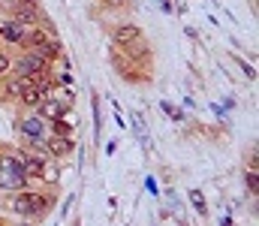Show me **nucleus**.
I'll return each mask as SVG.
<instances>
[{"instance_id":"f3484780","label":"nucleus","mask_w":259,"mask_h":226,"mask_svg":"<svg viewBox=\"0 0 259 226\" xmlns=\"http://www.w3.org/2000/svg\"><path fill=\"white\" fill-rule=\"evenodd\" d=\"M160 109H163V112H166V115H169L172 121H178V124H184V121H187V115H184V112H181L178 106H172L169 100H163V103H160Z\"/></svg>"},{"instance_id":"20e7f679","label":"nucleus","mask_w":259,"mask_h":226,"mask_svg":"<svg viewBox=\"0 0 259 226\" xmlns=\"http://www.w3.org/2000/svg\"><path fill=\"white\" fill-rule=\"evenodd\" d=\"M55 70V64H49L42 55L36 52H27L21 49L15 61H9V75H27V78H36V75H49Z\"/></svg>"},{"instance_id":"0eeeda50","label":"nucleus","mask_w":259,"mask_h":226,"mask_svg":"<svg viewBox=\"0 0 259 226\" xmlns=\"http://www.w3.org/2000/svg\"><path fill=\"white\" fill-rule=\"evenodd\" d=\"M42 97H46V94L39 91L36 78H27V75H24L21 94H18V100H15V103H18V109H21V112H33V109H36V103H39Z\"/></svg>"},{"instance_id":"f257e3e1","label":"nucleus","mask_w":259,"mask_h":226,"mask_svg":"<svg viewBox=\"0 0 259 226\" xmlns=\"http://www.w3.org/2000/svg\"><path fill=\"white\" fill-rule=\"evenodd\" d=\"M18 49H27V52H36V55H42L49 64H58V61L64 58V46H61L58 33L46 30L42 24H33V27H27V30H24V39H21V46H18Z\"/></svg>"},{"instance_id":"a211bd4d","label":"nucleus","mask_w":259,"mask_h":226,"mask_svg":"<svg viewBox=\"0 0 259 226\" xmlns=\"http://www.w3.org/2000/svg\"><path fill=\"white\" fill-rule=\"evenodd\" d=\"M232 61H235V64H238V67H241V73L247 75V78H250V81H253V78H256V70H253V64H247V61H241V58H238V55H235V58H232Z\"/></svg>"},{"instance_id":"1a4fd4ad","label":"nucleus","mask_w":259,"mask_h":226,"mask_svg":"<svg viewBox=\"0 0 259 226\" xmlns=\"http://www.w3.org/2000/svg\"><path fill=\"white\" fill-rule=\"evenodd\" d=\"M30 208H33V220L46 217L55 208V193H49V190H30Z\"/></svg>"},{"instance_id":"b1692460","label":"nucleus","mask_w":259,"mask_h":226,"mask_svg":"<svg viewBox=\"0 0 259 226\" xmlns=\"http://www.w3.org/2000/svg\"><path fill=\"white\" fill-rule=\"evenodd\" d=\"M184 33H187V36H190V39H193V42H199V33H196L193 27H184Z\"/></svg>"},{"instance_id":"6ab92c4d","label":"nucleus","mask_w":259,"mask_h":226,"mask_svg":"<svg viewBox=\"0 0 259 226\" xmlns=\"http://www.w3.org/2000/svg\"><path fill=\"white\" fill-rule=\"evenodd\" d=\"M103 3V9H124L127 6V0H100Z\"/></svg>"},{"instance_id":"ddd939ff","label":"nucleus","mask_w":259,"mask_h":226,"mask_svg":"<svg viewBox=\"0 0 259 226\" xmlns=\"http://www.w3.org/2000/svg\"><path fill=\"white\" fill-rule=\"evenodd\" d=\"M52 97L61 103V109H64V112H72V106H75V97H72V91H69V87H61V84H55Z\"/></svg>"},{"instance_id":"f8f14e48","label":"nucleus","mask_w":259,"mask_h":226,"mask_svg":"<svg viewBox=\"0 0 259 226\" xmlns=\"http://www.w3.org/2000/svg\"><path fill=\"white\" fill-rule=\"evenodd\" d=\"M58 178H61V160H46L42 163V172H39V178L36 181H42L46 187H52V184H58Z\"/></svg>"},{"instance_id":"423d86ee","label":"nucleus","mask_w":259,"mask_h":226,"mask_svg":"<svg viewBox=\"0 0 259 226\" xmlns=\"http://www.w3.org/2000/svg\"><path fill=\"white\" fill-rule=\"evenodd\" d=\"M139 39H145V30L136 21H118L112 27V46H118V49H124L130 42H139Z\"/></svg>"},{"instance_id":"393cba45","label":"nucleus","mask_w":259,"mask_h":226,"mask_svg":"<svg viewBox=\"0 0 259 226\" xmlns=\"http://www.w3.org/2000/svg\"><path fill=\"white\" fill-rule=\"evenodd\" d=\"M9 226H36L33 220H15V223H9Z\"/></svg>"},{"instance_id":"39448f33","label":"nucleus","mask_w":259,"mask_h":226,"mask_svg":"<svg viewBox=\"0 0 259 226\" xmlns=\"http://www.w3.org/2000/svg\"><path fill=\"white\" fill-rule=\"evenodd\" d=\"M75 139L72 136H58V133H49V139H46V154L52 157V160H66V157H72L75 154Z\"/></svg>"},{"instance_id":"4468645a","label":"nucleus","mask_w":259,"mask_h":226,"mask_svg":"<svg viewBox=\"0 0 259 226\" xmlns=\"http://www.w3.org/2000/svg\"><path fill=\"white\" fill-rule=\"evenodd\" d=\"M94 100H91V112H94V142L100 145V139H103V118H100V97L97 94H91Z\"/></svg>"},{"instance_id":"4be33fe9","label":"nucleus","mask_w":259,"mask_h":226,"mask_svg":"<svg viewBox=\"0 0 259 226\" xmlns=\"http://www.w3.org/2000/svg\"><path fill=\"white\" fill-rule=\"evenodd\" d=\"M145 187L151 190V196H160V193H157V181H154V178H148V181H145Z\"/></svg>"},{"instance_id":"dca6fc26","label":"nucleus","mask_w":259,"mask_h":226,"mask_svg":"<svg viewBox=\"0 0 259 226\" xmlns=\"http://www.w3.org/2000/svg\"><path fill=\"white\" fill-rule=\"evenodd\" d=\"M244 184H247V196L256 199V193H259V169H247V172H244Z\"/></svg>"},{"instance_id":"6e6552de","label":"nucleus","mask_w":259,"mask_h":226,"mask_svg":"<svg viewBox=\"0 0 259 226\" xmlns=\"http://www.w3.org/2000/svg\"><path fill=\"white\" fill-rule=\"evenodd\" d=\"M6 208L21 217V220H33V208H30V187L27 190H15L9 199H6Z\"/></svg>"},{"instance_id":"f03ea898","label":"nucleus","mask_w":259,"mask_h":226,"mask_svg":"<svg viewBox=\"0 0 259 226\" xmlns=\"http://www.w3.org/2000/svg\"><path fill=\"white\" fill-rule=\"evenodd\" d=\"M15 130H18V139H21V148H30V151H46V139H49V124L36 115V112H21L18 115V124H15Z\"/></svg>"},{"instance_id":"5701e85b","label":"nucleus","mask_w":259,"mask_h":226,"mask_svg":"<svg viewBox=\"0 0 259 226\" xmlns=\"http://www.w3.org/2000/svg\"><path fill=\"white\" fill-rule=\"evenodd\" d=\"M12 6H15V0H0V9H3V12H9Z\"/></svg>"},{"instance_id":"412c9836","label":"nucleus","mask_w":259,"mask_h":226,"mask_svg":"<svg viewBox=\"0 0 259 226\" xmlns=\"http://www.w3.org/2000/svg\"><path fill=\"white\" fill-rule=\"evenodd\" d=\"M72 202H75V193H69V196H66L64 208H61V217H66V214H69V208H72Z\"/></svg>"},{"instance_id":"2eb2a0df","label":"nucleus","mask_w":259,"mask_h":226,"mask_svg":"<svg viewBox=\"0 0 259 226\" xmlns=\"http://www.w3.org/2000/svg\"><path fill=\"white\" fill-rule=\"evenodd\" d=\"M187 199H190V205H193V211L199 217H208V202H205V193L202 190H190Z\"/></svg>"},{"instance_id":"9d476101","label":"nucleus","mask_w":259,"mask_h":226,"mask_svg":"<svg viewBox=\"0 0 259 226\" xmlns=\"http://www.w3.org/2000/svg\"><path fill=\"white\" fill-rule=\"evenodd\" d=\"M33 112H36V115H39L46 124H52V121H58V118L69 115V112H64V109H61V103H58L52 94H49V97H42V100L36 103V109H33Z\"/></svg>"},{"instance_id":"a878e982","label":"nucleus","mask_w":259,"mask_h":226,"mask_svg":"<svg viewBox=\"0 0 259 226\" xmlns=\"http://www.w3.org/2000/svg\"><path fill=\"white\" fill-rule=\"evenodd\" d=\"M211 3H220V0H211Z\"/></svg>"},{"instance_id":"aec40b11","label":"nucleus","mask_w":259,"mask_h":226,"mask_svg":"<svg viewBox=\"0 0 259 226\" xmlns=\"http://www.w3.org/2000/svg\"><path fill=\"white\" fill-rule=\"evenodd\" d=\"M9 61H12V58H6V55L0 52V78H6V75H9Z\"/></svg>"},{"instance_id":"7ed1b4c3","label":"nucleus","mask_w":259,"mask_h":226,"mask_svg":"<svg viewBox=\"0 0 259 226\" xmlns=\"http://www.w3.org/2000/svg\"><path fill=\"white\" fill-rule=\"evenodd\" d=\"M27 187H30V178L24 175L21 163L9 151H0V190L15 193V190H27Z\"/></svg>"},{"instance_id":"9b49d317","label":"nucleus","mask_w":259,"mask_h":226,"mask_svg":"<svg viewBox=\"0 0 259 226\" xmlns=\"http://www.w3.org/2000/svg\"><path fill=\"white\" fill-rule=\"evenodd\" d=\"M24 30L27 27H21L15 18H0V39L3 42H9V46H21V39H24Z\"/></svg>"}]
</instances>
